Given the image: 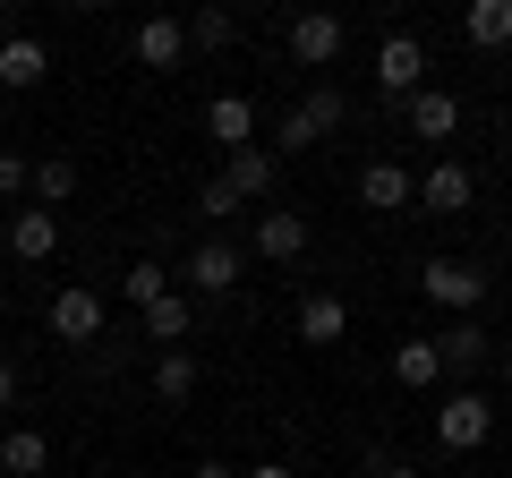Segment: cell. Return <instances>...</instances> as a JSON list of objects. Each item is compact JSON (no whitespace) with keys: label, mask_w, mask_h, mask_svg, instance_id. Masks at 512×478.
<instances>
[{"label":"cell","mask_w":512,"mask_h":478,"mask_svg":"<svg viewBox=\"0 0 512 478\" xmlns=\"http://www.w3.org/2000/svg\"><path fill=\"white\" fill-rule=\"evenodd\" d=\"M487 436H495V402L478 385H461V393L436 402V444H444V453H478Z\"/></svg>","instance_id":"1"},{"label":"cell","mask_w":512,"mask_h":478,"mask_svg":"<svg viewBox=\"0 0 512 478\" xmlns=\"http://www.w3.org/2000/svg\"><path fill=\"white\" fill-rule=\"evenodd\" d=\"M419 291L436 299V308H453V316H478V308H487V291H495V282L478 274L470 257H427V265H419Z\"/></svg>","instance_id":"2"},{"label":"cell","mask_w":512,"mask_h":478,"mask_svg":"<svg viewBox=\"0 0 512 478\" xmlns=\"http://www.w3.org/2000/svg\"><path fill=\"white\" fill-rule=\"evenodd\" d=\"M342 43H350V26L333 18V9H299V18L282 26V52H291L299 69H333V60H342Z\"/></svg>","instance_id":"3"},{"label":"cell","mask_w":512,"mask_h":478,"mask_svg":"<svg viewBox=\"0 0 512 478\" xmlns=\"http://www.w3.org/2000/svg\"><path fill=\"white\" fill-rule=\"evenodd\" d=\"M239 274H248V257H239L231 239H197L188 248V265H180V282L197 299H222V291H239Z\"/></svg>","instance_id":"4"},{"label":"cell","mask_w":512,"mask_h":478,"mask_svg":"<svg viewBox=\"0 0 512 478\" xmlns=\"http://www.w3.org/2000/svg\"><path fill=\"white\" fill-rule=\"evenodd\" d=\"M376 86H384V103H410L427 86V43L419 35H384L376 43Z\"/></svg>","instance_id":"5"},{"label":"cell","mask_w":512,"mask_h":478,"mask_svg":"<svg viewBox=\"0 0 512 478\" xmlns=\"http://www.w3.org/2000/svg\"><path fill=\"white\" fill-rule=\"evenodd\" d=\"M52 342H69V350L103 342V291H86V282L52 291Z\"/></svg>","instance_id":"6"},{"label":"cell","mask_w":512,"mask_h":478,"mask_svg":"<svg viewBox=\"0 0 512 478\" xmlns=\"http://www.w3.org/2000/svg\"><path fill=\"white\" fill-rule=\"evenodd\" d=\"M393 111H402V129H410V137H427V146L461 137V94H444V86H419L410 103H393Z\"/></svg>","instance_id":"7"},{"label":"cell","mask_w":512,"mask_h":478,"mask_svg":"<svg viewBox=\"0 0 512 478\" xmlns=\"http://www.w3.org/2000/svg\"><path fill=\"white\" fill-rule=\"evenodd\" d=\"M436 359H444V376H478L495 359V333L478 325V316H453V325L436 333Z\"/></svg>","instance_id":"8"},{"label":"cell","mask_w":512,"mask_h":478,"mask_svg":"<svg viewBox=\"0 0 512 478\" xmlns=\"http://www.w3.org/2000/svg\"><path fill=\"white\" fill-rule=\"evenodd\" d=\"M291 333H299L308 350H333V342L350 333V299H333V291H308V299L291 308Z\"/></svg>","instance_id":"9"},{"label":"cell","mask_w":512,"mask_h":478,"mask_svg":"<svg viewBox=\"0 0 512 478\" xmlns=\"http://www.w3.org/2000/svg\"><path fill=\"white\" fill-rule=\"evenodd\" d=\"M274 180H282V154H274V146H239V154H222V188H231L239 205H248V197H274Z\"/></svg>","instance_id":"10"},{"label":"cell","mask_w":512,"mask_h":478,"mask_svg":"<svg viewBox=\"0 0 512 478\" xmlns=\"http://www.w3.org/2000/svg\"><path fill=\"white\" fill-rule=\"evenodd\" d=\"M470 197H478L470 163H427V171H419V197H410V205H427V214H470Z\"/></svg>","instance_id":"11"},{"label":"cell","mask_w":512,"mask_h":478,"mask_svg":"<svg viewBox=\"0 0 512 478\" xmlns=\"http://www.w3.org/2000/svg\"><path fill=\"white\" fill-rule=\"evenodd\" d=\"M256 257H265V265L308 257V222H299L291 205H265V214H256Z\"/></svg>","instance_id":"12"},{"label":"cell","mask_w":512,"mask_h":478,"mask_svg":"<svg viewBox=\"0 0 512 478\" xmlns=\"http://www.w3.org/2000/svg\"><path fill=\"white\" fill-rule=\"evenodd\" d=\"M410 197H419V171H402V163H367L359 171V205L367 214H402Z\"/></svg>","instance_id":"13"},{"label":"cell","mask_w":512,"mask_h":478,"mask_svg":"<svg viewBox=\"0 0 512 478\" xmlns=\"http://www.w3.org/2000/svg\"><path fill=\"white\" fill-rule=\"evenodd\" d=\"M43 77H52V52H43L35 35H0V86H9V94H35Z\"/></svg>","instance_id":"14"},{"label":"cell","mask_w":512,"mask_h":478,"mask_svg":"<svg viewBox=\"0 0 512 478\" xmlns=\"http://www.w3.org/2000/svg\"><path fill=\"white\" fill-rule=\"evenodd\" d=\"M205 137H214L222 154L256 146V103H248V94H214V103H205Z\"/></svg>","instance_id":"15"},{"label":"cell","mask_w":512,"mask_h":478,"mask_svg":"<svg viewBox=\"0 0 512 478\" xmlns=\"http://www.w3.org/2000/svg\"><path fill=\"white\" fill-rule=\"evenodd\" d=\"M393 385H410V393H436V385H444L436 333H410V342H393Z\"/></svg>","instance_id":"16"},{"label":"cell","mask_w":512,"mask_h":478,"mask_svg":"<svg viewBox=\"0 0 512 478\" xmlns=\"http://www.w3.org/2000/svg\"><path fill=\"white\" fill-rule=\"evenodd\" d=\"M52 248H60V214H43V205H18V214H9V257L43 265Z\"/></svg>","instance_id":"17"},{"label":"cell","mask_w":512,"mask_h":478,"mask_svg":"<svg viewBox=\"0 0 512 478\" xmlns=\"http://www.w3.org/2000/svg\"><path fill=\"white\" fill-rule=\"evenodd\" d=\"M0 470L9 478H43L52 470V436H43V427H0Z\"/></svg>","instance_id":"18"},{"label":"cell","mask_w":512,"mask_h":478,"mask_svg":"<svg viewBox=\"0 0 512 478\" xmlns=\"http://www.w3.org/2000/svg\"><path fill=\"white\" fill-rule=\"evenodd\" d=\"M128 52L146 60V69H180V60H188V26H180V18H146Z\"/></svg>","instance_id":"19"},{"label":"cell","mask_w":512,"mask_h":478,"mask_svg":"<svg viewBox=\"0 0 512 478\" xmlns=\"http://www.w3.org/2000/svg\"><path fill=\"white\" fill-rule=\"evenodd\" d=\"M461 35H470V52H504L512 43V0H470L461 9Z\"/></svg>","instance_id":"20"},{"label":"cell","mask_w":512,"mask_h":478,"mask_svg":"<svg viewBox=\"0 0 512 478\" xmlns=\"http://www.w3.org/2000/svg\"><path fill=\"white\" fill-rule=\"evenodd\" d=\"M137 316H146V342H163V350H180V342H188V325H197V308H188L180 291H163L154 308H137Z\"/></svg>","instance_id":"21"},{"label":"cell","mask_w":512,"mask_h":478,"mask_svg":"<svg viewBox=\"0 0 512 478\" xmlns=\"http://www.w3.org/2000/svg\"><path fill=\"white\" fill-rule=\"evenodd\" d=\"M188 393H197V359H188V350H163V359H154V402L180 410Z\"/></svg>","instance_id":"22"},{"label":"cell","mask_w":512,"mask_h":478,"mask_svg":"<svg viewBox=\"0 0 512 478\" xmlns=\"http://www.w3.org/2000/svg\"><path fill=\"white\" fill-rule=\"evenodd\" d=\"M26 197H43V214H52V205H69V197H77V163H69V154H52V163H35V180H26Z\"/></svg>","instance_id":"23"},{"label":"cell","mask_w":512,"mask_h":478,"mask_svg":"<svg viewBox=\"0 0 512 478\" xmlns=\"http://www.w3.org/2000/svg\"><path fill=\"white\" fill-rule=\"evenodd\" d=\"M171 291V274H163V265H154V257H137V265H128V274H120V299H128V308H154V299H163Z\"/></svg>","instance_id":"24"},{"label":"cell","mask_w":512,"mask_h":478,"mask_svg":"<svg viewBox=\"0 0 512 478\" xmlns=\"http://www.w3.org/2000/svg\"><path fill=\"white\" fill-rule=\"evenodd\" d=\"M180 26H188V52H222V43L239 35L231 9H197V18H180Z\"/></svg>","instance_id":"25"},{"label":"cell","mask_w":512,"mask_h":478,"mask_svg":"<svg viewBox=\"0 0 512 478\" xmlns=\"http://www.w3.org/2000/svg\"><path fill=\"white\" fill-rule=\"evenodd\" d=\"M299 111H308V129H316V137H333V129H342V120H350L342 86H316V94H308V103H299Z\"/></svg>","instance_id":"26"},{"label":"cell","mask_w":512,"mask_h":478,"mask_svg":"<svg viewBox=\"0 0 512 478\" xmlns=\"http://www.w3.org/2000/svg\"><path fill=\"white\" fill-rule=\"evenodd\" d=\"M308 146H325V137L308 129V111H282V129H274V154H308Z\"/></svg>","instance_id":"27"},{"label":"cell","mask_w":512,"mask_h":478,"mask_svg":"<svg viewBox=\"0 0 512 478\" xmlns=\"http://www.w3.org/2000/svg\"><path fill=\"white\" fill-rule=\"evenodd\" d=\"M197 214H214V222H231V214H248V205H239L231 188H222V171H214V180L197 188Z\"/></svg>","instance_id":"28"},{"label":"cell","mask_w":512,"mask_h":478,"mask_svg":"<svg viewBox=\"0 0 512 478\" xmlns=\"http://www.w3.org/2000/svg\"><path fill=\"white\" fill-rule=\"evenodd\" d=\"M26 180H35V163H26V154H9V146H0V197H26Z\"/></svg>","instance_id":"29"},{"label":"cell","mask_w":512,"mask_h":478,"mask_svg":"<svg viewBox=\"0 0 512 478\" xmlns=\"http://www.w3.org/2000/svg\"><path fill=\"white\" fill-rule=\"evenodd\" d=\"M9 410H18V368L0 359V419H9Z\"/></svg>","instance_id":"30"},{"label":"cell","mask_w":512,"mask_h":478,"mask_svg":"<svg viewBox=\"0 0 512 478\" xmlns=\"http://www.w3.org/2000/svg\"><path fill=\"white\" fill-rule=\"evenodd\" d=\"M239 478H291V461H256V470H239Z\"/></svg>","instance_id":"31"},{"label":"cell","mask_w":512,"mask_h":478,"mask_svg":"<svg viewBox=\"0 0 512 478\" xmlns=\"http://www.w3.org/2000/svg\"><path fill=\"white\" fill-rule=\"evenodd\" d=\"M188 478H239V470H231V461H197V470H188Z\"/></svg>","instance_id":"32"},{"label":"cell","mask_w":512,"mask_h":478,"mask_svg":"<svg viewBox=\"0 0 512 478\" xmlns=\"http://www.w3.org/2000/svg\"><path fill=\"white\" fill-rule=\"evenodd\" d=\"M376 478H427V470H410V461H384V470Z\"/></svg>","instance_id":"33"},{"label":"cell","mask_w":512,"mask_h":478,"mask_svg":"<svg viewBox=\"0 0 512 478\" xmlns=\"http://www.w3.org/2000/svg\"><path fill=\"white\" fill-rule=\"evenodd\" d=\"M504 376H512V342H504Z\"/></svg>","instance_id":"34"},{"label":"cell","mask_w":512,"mask_h":478,"mask_svg":"<svg viewBox=\"0 0 512 478\" xmlns=\"http://www.w3.org/2000/svg\"><path fill=\"white\" fill-rule=\"evenodd\" d=\"M94 478H120V470H94Z\"/></svg>","instance_id":"35"}]
</instances>
